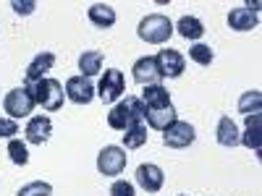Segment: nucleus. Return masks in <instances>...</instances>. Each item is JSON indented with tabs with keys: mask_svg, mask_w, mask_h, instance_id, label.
Listing matches in <instances>:
<instances>
[{
	"mask_svg": "<svg viewBox=\"0 0 262 196\" xmlns=\"http://www.w3.org/2000/svg\"><path fill=\"white\" fill-rule=\"evenodd\" d=\"M144 113H147V107L142 105L139 97H126L118 105H113V110L107 113V126H111L113 131H126L131 126L142 123Z\"/></svg>",
	"mask_w": 262,
	"mask_h": 196,
	"instance_id": "nucleus-1",
	"label": "nucleus"
},
{
	"mask_svg": "<svg viewBox=\"0 0 262 196\" xmlns=\"http://www.w3.org/2000/svg\"><path fill=\"white\" fill-rule=\"evenodd\" d=\"M137 34H139V39L149 42V45H163V42H168L170 34H173V24L163 13H149L139 21Z\"/></svg>",
	"mask_w": 262,
	"mask_h": 196,
	"instance_id": "nucleus-2",
	"label": "nucleus"
},
{
	"mask_svg": "<svg viewBox=\"0 0 262 196\" xmlns=\"http://www.w3.org/2000/svg\"><path fill=\"white\" fill-rule=\"evenodd\" d=\"M32 94H34V102L42 105V110H60L63 107V100H66V92H63V84L58 79H42L37 81L34 86H29Z\"/></svg>",
	"mask_w": 262,
	"mask_h": 196,
	"instance_id": "nucleus-3",
	"label": "nucleus"
},
{
	"mask_svg": "<svg viewBox=\"0 0 262 196\" xmlns=\"http://www.w3.org/2000/svg\"><path fill=\"white\" fill-rule=\"evenodd\" d=\"M34 94L29 86H18V89H11L3 100V107H6V113L16 120V118H27L32 110H34Z\"/></svg>",
	"mask_w": 262,
	"mask_h": 196,
	"instance_id": "nucleus-4",
	"label": "nucleus"
},
{
	"mask_svg": "<svg viewBox=\"0 0 262 196\" xmlns=\"http://www.w3.org/2000/svg\"><path fill=\"white\" fill-rule=\"evenodd\" d=\"M126 167V149L123 146H105L97 155V170L102 176H121Z\"/></svg>",
	"mask_w": 262,
	"mask_h": 196,
	"instance_id": "nucleus-5",
	"label": "nucleus"
},
{
	"mask_svg": "<svg viewBox=\"0 0 262 196\" xmlns=\"http://www.w3.org/2000/svg\"><path fill=\"white\" fill-rule=\"evenodd\" d=\"M123 89H126L123 74H121L118 68H111V71H105V76H102V81H100V86H97V94H100V100H102L105 105H113V102L121 100Z\"/></svg>",
	"mask_w": 262,
	"mask_h": 196,
	"instance_id": "nucleus-6",
	"label": "nucleus"
},
{
	"mask_svg": "<svg viewBox=\"0 0 262 196\" xmlns=\"http://www.w3.org/2000/svg\"><path fill=\"white\" fill-rule=\"evenodd\" d=\"M194 139H196V131H194V126L186 123V120H176L173 126H168L165 134H163V144L170 146V149H184V146H189Z\"/></svg>",
	"mask_w": 262,
	"mask_h": 196,
	"instance_id": "nucleus-7",
	"label": "nucleus"
},
{
	"mask_svg": "<svg viewBox=\"0 0 262 196\" xmlns=\"http://www.w3.org/2000/svg\"><path fill=\"white\" fill-rule=\"evenodd\" d=\"M155 60H158V68H160L163 79H165V76H168V79H179V76L184 74V68H186L184 55H181L179 50H170V47L160 50V53L155 55Z\"/></svg>",
	"mask_w": 262,
	"mask_h": 196,
	"instance_id": "nucleus-8",
	"label": "nucleus"
},
{
	"mask_svg": "<svg viewBox=\"0 0 262 196\" xmlns=\"http://www.w3.org/2000/svg\"><path fill=\"white\" fill-rule=\"evenodd\" d=\"M66 97L76 105H90L95 97V84L86 76H71L66 81Z\"/></svg>",
	"mask_w": 262,
	"mask_h": 196,
	"instance_id": "nucleus-9",
	"label": "nucleus"
},
{
	"mask_svg": "<svg viewBox=\"0 0 262 196\" xmlns=\"http://www.w3.org/2000/svg\"><path fill=\"white\" fill-rule=\"evenodd\" d=\"M134 81L137 84H142V86H152V84H160V79H163V74H160V68H158V60L152 58V55H144V58H139L137 63H134Z\"/></svg>",
	"mask_w": 262,
	"mask_h": 196,
	"instance_id": "nucleus-10",
	"label": "nucleus"
},
{
	"mask_svg": "<svg viewBox=\"0 0 262 196\" xmlns=\"http://www.w3.org/2000/svg\"><path fill=\"white\" fill-rule=\"evenodd\" d=\"M163 181H165V176H163V170H160L158 165L147 162V165H139V167H137V183H139L147 193H158V191L163 188Z\"/></svg>",
	"mask_w": 262,
	"mask_h": 196,
	"instance_id": "nucleus-11",
	"label": "nucleus"
},
{
	"mask_svg": "<svg viewBox=\"0 0 262 196\" xmlns=\"http://www.w3.org/2000/svg\"><path fill=\"white\" fill-rule=\"evenodd\" d=\"M53 65H55V55L53 53H39V55H34V60L27 65V86H34L37 81H42V79H45V74L53 68Z\"/></svg>",
	"mask_w": 262,
	"mask_h": 196,
	"instance_id": "nucleus-12",
	"label": "nucleus"
},
{
	"mask_svg": "<svg viewBox=\"0 0 262 196\" xmlns=\"http://www.w3.org/2000/svg\"><path fill=\"white\" fill-rule=\"evenodd\" d=\"M53 134V120L48 115H34L29 123H27V141L29 144H45Z\"/></svg>",
	"mask_w": 262,
	"mask_h": 196,
	"instance_id": "nucleus-13",
	"label": "nucleus"
},
{
	"mask_svg": "<svg viewBox=\"0 0 262 196\" xmlns=\"http://www.w3.org/2000/svg\"><path fill=\"white\" fill-rule=\"evenodd\" d=\"M147 118V126L155 128V131H165L168 126H173L179 118H176V107L173 105H165V107H155V110H147L144 113Z\"/></svg>",
	"mask_w": 262,
	"mask_h": 196,
	"instance_id": "nucleus-14",
	"label": "nucleus"
},
{
	"mask_svg": "<svg viewBox=\"0 0 262 196\" xmlns=\"http://www.w3.org/2000/svg\"><path fill=\"white\" fill-rule=\"evenodd\" d=\"M257 24H259V18L249 8H233L228 13V27L236 32H252V29H257Z\"/></svg>",
	"mask_w": 262,
	"mask_h": 196,
	"instance_id": "nucleus-15",
	"label": "nucleus"
},
{
	"mask_svg": "<svg viewBox=\"0 0 262 196\" xmlns=\"http://www.w3.org/2000/svg\"><path fill=\"white\" fill-rule=\"evenodd\" d=\"M139 100H142V105L147 107V110H155V107H165V105H170V94H168L165 86H160V84L144 86V94H142Z\"/></svg>",
	"mask_w": 262,
	"mask_h": 196,
	"instance_id": "nucleus-16",
	"label": "nucleus"
},
{
	"mask_svg": "<svg viewBox=\"0 0 262 196\" xmlns=\"http://www.w3.org/2000/svg\"><path fill=\"white\" fill-rule=\"evenodd\" d=\"M259 123H262V115H247V131L238 136V144H244L254 152L262 149V136H259Z\"/></svg>",
	"mask_w": 262,
	"mask_h": 196,
	"instance_id": "nucleus-17",
	"label": "nucleus"
},
{
	"mask_svg": "<svg viewBox=\"0 0 262 196\" xmlns=\"http://www.w3.org/2000/svg\"><path fill=\"white\" fill-rule=\"evenodd\" d=\"M90 21L97 29H111L116 24V11L107 3H95V6H90Z\"/></svg>",
	"mask_w": 262,
	"mask_h": 196,
	"instance_id": "nucleus-18",
	"label": "nucleus"
},
{
	"mask_svg": "<svg viewBox=\"0 0 262 196\" xmlns=\"http://www.w3.org/2000/svg\"><path fill=\"white\" fill-rule=\"evenodd\" d=\"M215 134H217V144H221V146H236L238 144V128H236V123L228 118V115H223L221 120H217V131H215Z\"/></svg>",
	"mask_w": 262,
	"mask_h": 196,
	"instance_id": "nucleus-19",
	"label": "nucleus"
},
{
	"mask_svg": "<svg viewBox=\"0 0 262 196\" xmlns=\"http://www.w3.org/2000/svg\"><path fill=\"white\" fill-rule=\"evenodd\" d=\"M173 29H176L184 39H200V37L205 34V24H202L196 16H181L179 24L173 27Z\"/></svg>",
	"mask_w": 262,
	"mask_h": 196,
	"instance_id": "nucleus-20",
	"label": "nucleus"
},
{
	"mask_svg": "<svg viewBox=\"0 0 262 196\" xmlns=\"http://www.w3.org/2000/svg\"><path fill=\"white\" fill-rule=\"evenodd\" d=\"M79 71H81V76H95V74H100L102 71V53L100 50H84L81 53V58H79Z\"/></svg>",
	"mask_w": 262,
	"mask_h": 196,
	"instance_id": "nucleus-21",
	"label": "nucleus"
},
{
	"mask_svg": "<svg viewBox=\"0 0 262 196\" xmlns=\"http://www.w3.org/2000/svg\"><path fill=\"white\" fill-rule=\"evenodd\" d=\"M147 126L144 123H137V126H131V128H126L123 131V146L126 149H139V146H144L147 144Z\"/></svg>",
	"mask_w": 262,
	"mask_h": 196,
	"instance_id": "nucleus-22",
	"label": "nucleus"
},
{
	"mask_svg": "<svg viewBox=\"0 0 262 196\" xmlns=\"http://www.w3.org/2000/svg\"><path fill=\"white\" fill-rule=\"evenodd\" d=\"M259 105H262V94L259 92H244L242 100H238V113L244 115H259Z\"/></svg>",
	"mask_w": 262,
	"mask_h": 196,
	"instance_id": "nucleus-23",
	"label": "nucleus"
},
{
	"mask_svg": "<svg viewBox=\"0 0 262 196\" xmlns=\"http://www.w3.org/2000/svg\"><path fill=\"white\" fill-rule=\"evenodd\" d=\"M8 157L13 165H27L29 162V152H27V144L21 139H11L8 141Z\"/></svg>",
	"mask_w": 262,
	"mask_h": 196,
	"instance_id": "nucleus-24",
	"label": "nucleus"
},
{
	"mask_svg": "<svg viewBox=\"0 0 262 196\" xmlns=\"http://www.w3.org/2000/svg\"><path fill=\"white\" fill-rule=\"evenodd\" d=\"M53 193V186L45 183V181H34V183H27L21 186L16 196H50Z\"/></svg>",
	"mask_w": 262,
	"mask_h": 196,
	"instance_id": "nucleus-25",
	"label": "nucleus"
},
{
	"mask_svg": "<svg viewBox=\"0 0 262 196\" xmlns=\"http://www.w3.org/2000/svg\"><path fill=\"white\" fill-rule=\"evenodd\" d=\"M189 58H191L194 63H200V65H210L212 58H215V53H212L207 45H200V42H196V45L189 47Z\"/></svg>",
	"mask_w": 262,
	"mask_h": 196,
	"instance_id": "nucleus-26",
	"label": "nucleus"
},
{
	"mask_svg": "<svg viewBox=\"0 0 262 196\" xmlns=\"http://www.w3.org/2000/svg\"><path fill=\"white\" fill-rule=\"evenodd\" d=\"M13 134H18V123L13 118H0V139H11Z\"/></svg>",
	"mask_w": 262,
	"mask_h": 196,
	"instance_id": "nucleus-27",
	"label": "nucleus"
},
{
	"mask_svg": "<svg viewBox=\"0 0 262 196\" xmlns=\"http://www.w3.org/2000/svg\"><path fill=\"white\" fill-rule=\"evenodd\" d=\"M111 196H134V186L128 181H116L111 186Z\"/></svg>",
	"mask_w": 262,
	"mask_h": 196,
	"instance_id": "nucleus-28",
	"label": "nucleus"
},
{
	"mask_svg": "<svg viewBox=\"0 0 262 196\" xmlns=\"http://www.w3.org/2000/svg\"><path fill=\"white\" fill-rule=\"evenodd\" d=\"M34 8H37V3H32V0H29V3H18V0H13V11L18 16H29Z\"/></svg>",
	"mask_w": 262,
	"mask_h": 196,
	"instance_id": "nucleus-29",
	"label": "nucleus"
},
{
	"mask_svg": "<svg viewBox=\"0 0 262 196\" xmlns=\"http://www.w3.org/2000/svg\"><path fill=\"white\" fill-rule=\"evenodd\" d=\"M181 196H186V193H181Z\"/></svg>",
	"mask_w": 262,
	"mask_h": 196,
	"instance_id": "nucleus-30",
	"label": "nucleus"
}]
</instances>
